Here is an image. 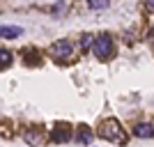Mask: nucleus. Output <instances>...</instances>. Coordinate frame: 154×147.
I'll use <instances>...</instances> for the list:
<instances>
[{
    "instance_id": "nucleus-1",
    "label": "nucleus",
    "mask_w": 154,
    "mask_h": 147,
    "mask_svg": "<svg viewBox=\"0 0 154 147\" xmlns=\"http://www.w3.org/2000/svg\"><path fill=\"white\" fill-rule=\"evenodd\" d=\"M99 136H101L103 140H108V142H124L127 140V133H124V129L122 124L117 120H106L101 122V127H99Z\"/></svg>"
},
{
    "instance_id": "nucleus-2",
    "label": "nucleus",
    "mask_w": 154,
    "mask_h": 147,
    "mask_svg": "<svg viewBox=\"0 0 154 147\" xmlns=\"http://www.w3.org/2000/svg\"><path fill=\"white\" fill-rule=\"evenodd\" d=\"M92 51H94V55L99 60H110V58H113V53H115V48H113V39H110L108 35H99V37L94 39V44H92Z\"/></svg>"
},
{
    "instance_id": "nucleus-3",
    "label": "nucleus",
    "mask_w": 154,
    "mask_h": 147,
    "mask_svg": "<svg viewBox=\"0 0 154 147\" xmlns=\"http://www.w3.org/2000/svg\"><path fill=\"white\" fill-rule=\"evenodd\" d=\"M51 55L55 60H60V62H67L74 55V44H71L69 39H60V41H55L51 46Z\"/></svg>"
},
{
    "instance_id": "nucleus-4",
    "label": "nucleus",
    "mask_w": 154,
    "mask_h": 147,
    "mask_svg": "<svg viewBox=\"0 0 154 147\" xmlns=\"http://www.w3.org/2000/svg\"><path fill=\"white\" fill-rule=\"evenodd\" d=\"M71 138V129L67 124H58L53 129V142H67Z\"/></svg>"
},
{
    "instance_id": "nucleus-5",
    "label": "nucleus",
    "mask_w": 154,
    "mask_h": 147,
    "mask_svg": "<svg viewBox=\"0 0 154 147\" xmlns=\"http://www.w3.org/2000/svg\"><path fill=\"white\" fill-rule=\"evenodd\" d=\"M23 35V28L21 26H0V37L2 39H16Z\"/></svg>"
},
{
    "instance_id": "nucleus-6",
    "label": "nucleus",
    "mask_w": 154,
    "mask_h": 147,
    "mask_svg": "<svg viewBox=\"0 0 154 147\" xmlns=\"http://www.w3.org/2000/svg\"><path fill=\"white\" fill-rule=\"evenodd\" d=\"M76 140L81 142V145H90V140H92V131L85 124H81V127L76 129Z\"/></svg>"
},
{
    "instance_id": "nucleus-7",
    "label": "nucleus",
    "mask_w": 154,
    "mask_h": 147,
    "mask_svg": "<svg viewBox=\"0 0 154 147\" xmlns=\"http://www.w3.org/2000/svg\"><path fill=\"white\" fill-rule=\"evenodd\" d=\"M134 136L136 138H152L154 136V127L147 124V122H145V124H138V127L134 129Z\"/></svg>"
},
{
    "instance_id": "nucleus-8",
    "label": "nucleus",
    "mask_w": 154,
    "mask_h": 147,
    "mask_svg": "<svg viewBox=\"0 0 154 147\" xmlns=\"http://www.w3.org/2000/svg\"><path fill=\"white\" fill-rule=\"evenodd\" d=\"M12 62H14V55L9 51H5V48H2V51H0V69H9V67H12Z\"/></svg>"
},
{
    "instance_id": "nucleus-9",
    "label": "nucleus",
    "mask_w": 154,
    "mask_h": 147,
    "mask_svg": "<svg viewBox=\"0 0 154 147\" xmlns=\"http://www.w3.org/2000/svg\"><path fill=\"white\" fill-rule=\"evenodd\" d=\"M90 9H103V7H108L110 0H85Z\"/></svg>"
},
{
    "instance_id": "nucleus-10",
    "label": "nucleus",
    "mask_w": 154,
    "mask_h": 147,
    "mask_svg": "<svg viewBox=\"0 0 154 147\" xmlns=\"http://www.w3.org/2000/svg\"><path fill=\"white\" fill-rule=\"evenodd\" d=\"M26 140L30 142V145H39V142H42V136H39L37 131H35V133H32V131H28V133H26Z\"/></svg>"
},
{
    "instance_id": "nucleus-11",
    "label": "nucleus",
    "mask_w": 154,
    "mask_h": 147,
    "mask_svg": "<svg viewBox=\"0 0 154 147\" xmlns=\"http://www.w3.org/2000/svg\"><path fill=\"white\" fill-rule=\"evenodd\" d=\"M145 9L154 14V0H145Z\"/></svg>"
},
{
    "instance_id": "nucleus-12",
    "label": "nucleus",
    "mask_w": 154,
    "mask_h": 147,
    "mask_svg": "<svg viewBox=\"0 0 154 147\" xmlns=\"http://www.w3.org/2000/svg\"><path fill=\"white\" fill-rule=\"evenodd\" d=\"M90 44H94V41H90V37L85 35V37H83V48H90Z\"/></svg>"
}]
</instances>
